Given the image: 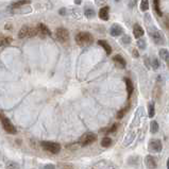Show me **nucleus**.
<instances>
[{"instance_id":"1","label":"nucleus","mask_w":169,"mask_h":169,"mask_svg":"<svg viewBox=\"0 0 169 169\" xmlns=\"http://www.w3.org/2000/svg\"><path fill=\"white\" fill-rule=\"evenodd\" d=\"M76 40V43L79 46H82V47H85V46H89L93 44L94 42V37L89 32H80L78 33L75 37Z\"/></svg>"},{"instance_id":"2","label":"nucleus","mask_w":169,"mask_h":169,"mask_svg":"<svg viewBox=\"0 0 169 169\" xmlns=\"http://www.w3.org/2000/svg\"><path fill=\"white\" fill-rule=\"evenodd\" d=\"M37 33V29L32 28V27H28V26H23V28L20 29L18 32V37L19 38H25V37H33L36 36Z\"/></svg>"},{"instance_id":"3","label":"nucleus","mask_w":169,"mask_h":169,"mask_svg":"<svg viewBox=\"0 0 169 169\" xmlns=\"http://www.w3.org/2000/svg\"><path fill=\"white\" fill-rule=\"evenodd\" d=\"M42 147L46 151L50 152L52 154H58L61 151V146L54 141H42Z\"/></svg>"},{"instance_id":"4","label":"nucleus","mask_w":169,"mask_h":169,"mask_svg":"<svg viewBox=\"0 0 169 169\" xmlns=\"http://www.w3.org/2000/svg\"><path fill=\"white\" fill-rule=\"evenodd\" d=\"M0 119H1V124H2V127L5 132H8L9 134H16V132H17L16 131V128L10 121V119L5 118L2 115H0Z\"/></svg>"},{"instance_id":"5","label":"nucleus","mask_w":169,"mask_h":169,"mask_svg":"<svg viewBox=\"0 0 169 169\" xmlns=\"http://www.w3.org/2000/svg\"><path fill=\"white\" fill-rule=\"evenodd\" d=\"M56 36L59 42L61 43H66L69 40V32L65 28H58L56 30Z\"/></svg>"},{"instance_id":"6","label":"nucleus","mask_w":169,"mask_h":169,"mask_svg":"<svg viewBox=\"0 0 169 169\" xmlns=\"http://www.w3.org/2000/svg\"><path fill=\"white\" fill-rule=\"evenodd\" d=\"M97 140V136L94 133H86L84 134L83 136L81 137L80 139V144L82 146H89V145L93 144L94 141Z\"/></svg>"},{"instance_id":"7","label":"nucleus","mask_w":169,"mask_h":169,"mask_svg":"<svg viewBox=\"0 0 169 169\" xmlns=\"http://www.w3.org/2000/svg\"><path fill=\"white\" fill-rule=\"evenodd\" d=\"M36 29H37V33L42 36V37H46V36L51 35L50 30H49L48 27L46 25H44V23H38Z\"/></svg>"},{"instance_id":"8","label":"nucleus","mask_w":169,"mask_h":169,"mask_svg":"<svg viewBox=\"0 0 169 169\" xmlns=\"http://www.w3.org/2000/svg\"><path fill=\"white\" fill-rule=\"evenodd\" d=\"M149 148L150 150L153 152H161L163 146H162L161 140H159V139H153V140H151L149 143Z\"/></svg>"},{"instance_id":"9","label":"nucleus","mask_w":169,"mask_h":169,"mask_svg":"<svg viewBox=\"0 0 169 169\" xmlns=\"http://www.w3.org/2000/svg\"><path fill=\"white\" fill-rule=\"evenodd\" d=\"M150 36H151L152 38L154 40V42L157 44H162V43H164V36L162 35V33L159 32V31L157 30H154V31H150Z\"/></svg>"},{"instance_id":"10","label":"nucleus","mask_w":169,"mask_h":169,"mask_svg":"<svg viewBox=\"0 0 169 169\" xmlns=\"http://www.w3.org/2000/svg\"><path fill=\"white\" fill-rule=\"evenodd\" d=\"M110 33H111L112 36H119L121 34H124V29H122V27L117 25V23H114L111 27V29H110Z\"/></svg>"},{"instance_id":"11","label":"nucleus","mask_w":169,"mask_h":169,"mask_svg":"<svg viewBox=\"0 0 169 169\" xmlns=\"http://www.w3.org/2000/svg\"><path fill=\"white\" fill-rule=\"evenodd\" d=\"M113 61H114V63L116 64L117 67H119V68H126L127 62L121 56H119V54H117V56H114Z\"/></svg>"},{"instance_id":"12","label":"nucleus","mask_w":169,"mask_h":169,"mask_svg":"<svg viewBox=\"0 0 169 169\" xmlns=\"http://www.w3.org/2000/svg\"><path fill=\"white\" fill-rule=\"evenodd\" d=\"M109 14H110V8L109 7H103L101 8L100 11H99V17L102 20H109Z\"/></svg>"},{"instance_id":"13","label":"nucleus","mask_w":169,"mask_h":169,"mask_svg":"<svg viewBox=\"0 0 169 169\" xmlns=\"http://www.w3.org/2000/svg\"><path fill=\"white\" fill-rule=\"evenodd\" d=\"M133 34H134V37L137 38V40H139V38L145 34V31L139 25H135L134 26V28H133Z\"/></svg>"},{"instance_id":"14","label":"nucleus","mask_w":169,"mask_h":169,"mask_svg":"<svg viewBox=\"0 0 169 169\" xmlns=\"http://www.w3.org/2000/svg\"><path fill=\"white\" fill-rule=\"evenodd\" d=\"M98 44L104 49V50H105V52H106V54H108V56H110V54H111V53H112V47H111V45H110V44L106 42V40H98Z\"/></svg>"},{"instance_id":"15","label":"nucleus","mask_w":169,"mask_h":169,"mask_svg":"<svg viewBox=\"0 0 169 169\" xmlns=\"http://www.w3.org/2000/svg\"><path fill=\"white\" fill-rule=\"evenodd\" d=\"M146 165H147V167H148V168H150V169L157 168V166L155 159H154V157H152L151 155H148V157H146Z\"/></svg>"},{"instance_id":"16","label":"nucleus","mask_w":169,"mask_h":169,"mask_svg":"<svg viewBox=\"0 0 169 169\" xmlns=\"http://www.w3.org/2000/svg\"><path fill=\"white\" fill-rule=\"evenodd\" d=\"M124 82H126V85H127V93H128V97H131L132 94L134 91V86L133 83H132V81L130 80L129 78H126L124 79Z\"/></svg>"},{"instance_id":"17","label":"nucleus","mask_w":169,"mask_h":169,"mask_svg":"<svg viewBox=\"0 0 169 169\" xmlns=\"http://www.w3.org/2000/svg\"><path fill=\"white\" fill-rule=\"evenodd\" d=\"M159 56H161L162 60H164L166 63H168L169 62V52L167 49H161L159 50Z\"/></svg>"},{"instance_id":"18","label":"nucleus","mask_w":169,"mask_h":169,"mask_svg":"<svg viewBox=\"0 0 169 169\" xmlns=\"http://www.w3.org/2000/svg\"><path fill=\"white\" fill-rule=\"evenodd\" d=\"M12 42V38L8 36H0V46H8Z\"/></svg>"},{"instance_id":"19","label":"nucleus","mask_w":169,"mask_h":169,"mask_svg":"<svg viewBox=\"0 0 169 169\" xmlns=\"http://www.w3.org/2000/svg\"><path fill=\"white\" fill-rule=\"evenodd\" d=\"M153 8H154V11L157 12V15L163 16V13H162L161 8H159V0H153Z\"/></svg>"},{"instance_id":"20","label":"nucleus","mask_w":169,"mask_h":169,"mask_svg":"<svg viewBox=\"0 0 169 169\" xmlns=\"http://www.w3.org/2000/svg\"><path fill=\"white\" fill-rule=\"evenodd\" d=\"M150 131L151 133H157L159 131V124H157V121H151V124H150Z\"/></svg>"},{"instance_id":"21","label":"nucleus","mask_w":169,"mask_h":169,"mask_svg":"<svg viewBox=\"0 0 169 169\" xmlns=\"http://www.w3.org/2000/svg\"><path fill=\"white\" fill-rule=\"evenodd\" d=\"M149 9V0H141L140 1V10L143 12H146Z\"/></svg>"},{"instance_id":"22","label":"nucleus","mask_w":169,"mask_h":169,"mask_svg":"<svg viewBox=\"0 0 169 169\" xmlns=\"http://www.w3.org/2000/svg\"><path fill=\"white\" fill-rule=\"evenodd\" d=\"M148 112H149V117L152 118L154 116V113H155V106H154L153 102H150L149 105H148Z\"/></svg>"},{"instance_id":"23","label":"nucleus","mask_w":169,"mask_h":169,"mask_svg":"<svg viewBox=\"0 0 169 169\" xmlns=\"http://www.w3.org/2000/svg\"><path fill=\"white\" fill-rule=\"evenodd\" d=\"M111 144H112V139L108 136L103 137V139L101 140V146L102 147H109L111 146Z\"/></svg>"},{"instance_id":"24","label":"nucleus","mask_w":169,"mask_h":169,"mask_svg":"<svg viewBox=\"0 0 169 169\" xmlns=\"http://www.w3.org/2000/svg\"><path fill=\"white\" fill-rule=\"evenodd\" d=\"M7 169H19V165L16 162H8L7 163Z\"/></svg>"},{"instance_id":"25","label":"nucleus","mask_w":169,"mask_h":169,"mask_svg":"<svg viewBox=\"0 0 169 169\" xmlns=\"http://www.w3.org/2000/svg\"><path fill=\"white\" fill-rule=\"evenodd\" d=\"M129 108H130V105H127L126 108H124L122 110H120V111L118 112V114H117V119H120V118H122V117L126 115V113H127V111L129 110Z\"/></svg>"},{"instance_id":"26","label":"nucleus","mask_w":169,"mask_h":169,"mask_svg":"<svg viewBox=\"0 0 169 169\" xmlns=\"http://www.w3.org/2000/svg\"><path fill=\"white\" fill-rule=\"evenodd\" d=\"M29 3H30V0H20V1H18V2L14 3L12 7L13 8H18V7H21V5L29 4Z\"/></svg>"},{"instance_id":"27","label":"nucleus","mask_w":169,"mask_h":169,"mask_svg":"<svg viewBox=\"0 0 169 169\" xmlns=\"http://www.w3.org/2000/svg\"><path fill=\"white\" fill-rule=\"evenodd\" d=\"M85 16L87 18H93L94 16H95V11L93 10V9L89 8L85 10Z\"/></svg>"},{"instance_id":"28","label":"nucleus","mask_w":169,"mask_h":169,"mask_svg":"<svg viewBox=\"0 0 169 169\" xmlns=\"http://www.w3.org/2000/svg\"><path fill=\"white\" fill-rule=\"evenodd\" d=\"M137 46H138V48H140V49H145V48H146V42H145L144 40H141V38H139V40H137Z\"/></svg>"},{"instance_id":"29","label":"nucleus","mask_w":169,"mask_h":169,"mask_svg":"<svg viewBox=\"0 0 169 169\" xmlns=\"http://www.w3.org/2000/svg\"><path fill=\"white\" fill-rule=\"evenodd\" d=\"M151 65H152V67H153V69H157L159 67V60H157V59H153V60H152V62H151Z\"/></svg>"},{"instance_id":"30","label":"nucleus","mask_w":169,"mask_h":169,"mask_svg":"<svg viewBox=\"0 0 169 169\" xmlns=\"http://www.w3.org/2000/svg\"><path fill=\"white\" fill-rule=\"evenodd\" d=\"M117 128H118V124H114L113 126L110 128L109 130H108V133H112V132H115L117 130Z\"/></svg>"},{"instance_id":"31","label":"nucleus","mask_w":169,"mask_h":169,"mask_svg":"<svg viewBox=\"0 0 169 169\" xmlns=\"http://www.w3.org/2000/svg\"><path fill=\"white\" fill-rule=\"evenodd\" d=\"M122 42H124V44H130L131 43V38H130V36L124 35V37H122Z\"/></svg>"},{"instance_id":"32","label":"nucleus","mask_w":169,"mask_h":169,"mask_svg":"<svg viewBox=\"0 0 169 169\" xmlns=\"http://www.w3.org/2000/svg\"><path fill=\"white\" fill-rule=\"evenodd\" d=\"M95 2H96L97 5H100V7H102V5H103V3L106 2V0H95Z\"/></svg>"},{"instance_id":"33","label":"nucleus","mask_w":169,"mask_h":169,"mask_svg":"<svg viewBox=\"0 0 169 169\" xmlns=\"http://www.w3.org/2000/svg\"><path fill=\"white\" fill-rule=\"evenodd\" d=\"M43 169H56V166L52 164H48V165H45Z\"/></svg>"},{"instance_id":"34","label":"nucleus","mask_w":169,"mask_h":169,"mask_svg":"<svg viewBox=\"0 0 169 169\" xmlns=\"http://www.w3.org/2000/svg\"><path fill=\"white\" fill-rule=\"evenodd\" d=\"M133 56L134 58H138L139 56V54H138V52H137L136 49H133Z\"/></svg>"},{"instance_id":"35","label":"nucleus","mask_w":169,"mask_h":169,"mask_svg":"<svg viewBox=\"0 0 169 169\" xmlns=\"http://www.w3.org/2000/svg\"><path fill=\"white\" fill-rule=\"evenodd\" d=\"M60 14L64 15V14H65V10H64V9H63V10H61V11H60Z\"/></svg>"},{"instance_id":"36","label":"nucleus","mask_w":169,"mask_h":169,"mask_svg":"<svg viewBox=\"0 0 169 169\" xmlns=\"http://www.w3.org/2000/svg\"><path fill=\"white\" fill-rule=\"evenodd\" d=\"M75 2H76L77 4H80V3H81V0H75Z\"/></svg>"},{"instance_id":"37","label":"nucleus","mask_w":169,"mask_h":169,"mask_svg":"<svg viewBox=\"0 0 169 169\" xmlns=\"http://www.w3.org/2000/svg\"><path fill=\"white\" fill-rule=\"evenodd\" d=\"M167 168L169 169V157H168V161H167Z\"/></svg>"},{"instance_id":"38","label":"nucleus","mask_w":169,"mask_h":169,"mask_svg":"<svg viewBox=\"0 0 169 169\" xmlns=\"http://www.w3.org/2000/svg\"><path fill=\"white\" fill-rule=\"evenodd\" d=\"M10 28H11V26H8V25L5 26V29H10Z\"/></svg>"},{"instance_id":"39","label":"nucleus","mask_w":169,"mask_h":169,"mask_svg":"<svg viewBox=\"0 0 169 169\" xmlns=\"http://www.w3.org/2000/svg\"><path fill=\"white\" fill-rule=\"evenodd\" d=\"M167 65H168V67H169V62H168V63H167Z\"/></svg>"},{"instance_id":"40","label":"nucleus","mask_w":169,"mask_h":169,"mask_svg":"<svg viewBox=\"0 0 169 169\" xmlns=\"http://www.w3.org/2000/svg\"><path fill=\"white\" fill-rule=\"evenodd\" d=\"M115 1H117V2H118V1H119V0H115Z\"/></svg>"}]
</instances>
